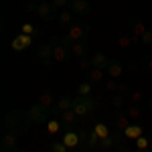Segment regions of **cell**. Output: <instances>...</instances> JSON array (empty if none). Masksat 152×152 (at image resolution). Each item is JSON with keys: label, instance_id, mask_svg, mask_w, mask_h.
<instances>
[{"label": "cell", "instance_id": "1", "mask_svg": "<svg viewBox=\"0 0 152 152\" xmlns=\"http://www.w3.org/2000/svg\"><path fill=\"white\" fill-rule=\"evenodd\" d=\"M26 118H28V122H33V124H45V122H49V107L43 105V104H35L28 110Z\"/></svg>", "mask_w": 152, "mask_h": 152}, {"label": "cell", "instance_id": "2", "mask_svg": "<svg viewBox=\"0 0 152 152\" xmlns=\"http://www.w3.org/2000/svg\"><path fill=\"white\" fill-rule=\"evenodd\" d=\"M94 107H95V102H94V99L83 97V95H77V97L73 99V107H71V110H73L77 116H87Z\"/></svg>", "mask_w": 152, "mask_h": 152}, {"label": "cell", "instance_id": "3", "mask_svg": "<svg viewBox=\"0 0 152 152\" xmlns=\"http://www.w3.org/2000/svg\"><path fill=\"white\" fill-rule=\"evenodd\" d=\"M85 35H89V24H71L69 28H67V39H69L71 43H77V41H83L85 39Z\"/></svg>", "mask_w": 152, "mask_h": 152}, {"label": "cell", "instance_id": "4", "mask_svg": "<svg viewBox=\"0 0 152 152\" xmlns=\"http://www.w3.org/2000/svg\"><path fill=\"white\" fill-rule=\"evenodd\" d=\"M37 57H39V63H41V65L49 67V65L55 61V59H53V45H49V43L39 45V49H37Z\"/></svg>", "mask_w": 152, "mask_h": 152}, {"label": "cell", "instance_id": "5", "mask_svg": "<svg viewBox=\"0 0 152 152\" xmlns=\"http://www.w3.org/2000/svg\"><path fill=\"white\" fill-rule=\"evenodd\" d=\"M57 6H53L51 2H39V8H37V16L43 18V20H53V18H59L57 14Z\"/></svg>", "mask_w": 152, "mask_h": 152}, {"label": "cell", "instance_id": "6", "mask_svg": "<svg viewBox=\"0 0 152 152\" xmlns=\"http://www.w3.org/2000/svg\"><path fill=\"white\" fill-rule=\"evenodd\" d=\"M130 28H132V35H130V37H132V43H140V41H142V35H144V33L148 31V28L144 26V23H142L140 18H134Z\"/></svg>", "mask_w": 152, "mask_h": 152}, {"label": "cell", "instance_id": "7", "mask_svg": "<svg viewBox=\"0 0 152 152\" xmlns=\"http://www.w3.org/2000/svg\"><path fill=\"white\" fill-rule=\"evenodd\" d=\"M28 45H33V37L31 35H23L20 33L18 37L12 39V51H24Z\"/></svg>", "mask_w": 152, "mask_h": 152}, {"label": "cell", "instance_id": "8", "mask_svg": "<svg viewBox=\"0 0 152 152\" xmlns=\"http://www.w3.org/2000/svg\"><path fill=\"white\" fill-rule=\"evenodd\" d=\"M110 63H112V59H107L104 53H95L94 57H91V67L94 69H107Z\"/></svg>", "mask_w": 152, "mask_h": 152}, {"label": "cell", "instance_id": "9", "mask_svg": "<svg viewBox=\"0 0 152 152\" xmlns=\"http://www.w3.org/2000/svg\"><path fill=\"white\" fill-rule=\"evenodd\" d=\"M53 59L57 63H65L69 59V49L65 45H53Z\"/></svg>", "mask_w": 152, "mask_h": 152}, {"label": "cell", "instance_id": "10", "mask_svg": "<svg viewBox=\"0 0 152 152\" xmlns=\"http://www.w3.org/2000/svg\"><path fill=\"white\" fill-rule=\"evenodd\" d=\"M71 12L77 14V16H85L89 12V2L87 0H75V2H71Z\"/></svg>", "mask_w": 152, "mask_h": 152}, {"label": "cell", "instance_id": "11", "mask_svg": "<svg viewBox=\"0 0 152 152\" xmlns=\"http://www.w3.org/2000/svg\"><path fill=\"white\" fill-rule=\"evenodd\" d=\"M107 75H110V79H116L122 75V71H124V65H122V61H118V59H112V63H110V67H107Z\"/></svg>", "mask_w": 152, "mask_h": 152}, {"label": "cell", "instance_id": "12", "mask_svg": "<svg viewBox=\"0 0 152 152\" xmlns=\"http://www.w3.org/2000/svg\"><path fill=\"white\" fill-rule=\"evenodd\" d=\"M114 126H116L118 130H122V132H124V130L130 126V118H128V114H126V112H118L116 116H114Z\"/></svg>", "mask_w": 152, "mask_h": 152}, {"label": "cell", "instance_id": "13", "mask_svg": "<svg viewBox=\"0 0 152 152\" xmlns=\"http://www.w3.org/2000/svg\"><path fill=\"white\" fill-rule=\"evenodd\" d=\"M14 146H16V134H14V132L4 134V136H2V150L12 152V150H14Z\"/></svg>", "mask_w": 152, "mask_h": 152}, {"label": "cell", "instance_id": "14", "mask_svg": "<svg viewBox=\"0 0 152 152\" xmlns=\"http://www.w3.org/2000/svg\"><path fill=\"white\" fill-rule=\"evenodd\" d=\"M63 144H65L67 148H75V146L79 144V136L69 130V132H65V136H63Z\"/></svg>", "mask_w": 152, "mask_h": 152}, {"label": "cell", "instance_id": "15", "mask_svg": "<svg viewBox=\"0 0 152 152\" xmlns=\"http://www.w3.org/2000/svg\"><path fill=\"white\" fill-rule=\"evenodd\" d=\"M124 136H126V138H130V140L140 138V136H142V126H132V124H130L128 128L124 130Z\"/></svg>", "mask_w": 152, "mask_h": 152}, {"label": "cell", "instance_id": "16", "mask_svg": "<svg viewBox=\"0 0 152 152\" xmlns=\"http://www.w3.org/2000/svg\"><path fill=\"white\" fill-rule=\"evenodd\" d=\"M85 51H87L85 41H77V43H73V45H71V53H73L75 57H83V55H85Z\"/></svg>", "mask_w": 152, "mask_h": 152}, {"label": "cell", "instance_id": "17", "mask_svg": "<svg viewBox=\"0 0 152 152\" xmlns=\"http://www.w3.org/2000/svg\"><path fill=\"white\" fill-rule=\"evenodd\" d=\"M4 126L6 128H16L18 126V114H14V112L12 114H6L4 116Z\"/></svg>", "mask_w": 152, "mask_h": 152}, {"label": "cell", "instance_id": "18", "mask_svg": "<svg viewBox=\"0 0 152 152\" xmlns=\"http://www.w3.org/2000/svg\"><path fill=\"white\" fill-rule=\"evenodd\" d=\"M91 85H94L91 81H83V83H79V87H77V94L83 95V97H89V94H91Z\"/></svg>", "mask_w": 152, "mask_h": 152}, {"label": "cell", "instance_id": "19", "mask_svg": "<svg viewBox=\"0 0 152 152\" xmlns=\"http://www.w3.org/2000/svg\"><path fill=\"white\" fill-rule=\"evenodd\" d=\"M126 114H128L130 120H138L140 118V107H138V104H132L126 107Z\"/></svg>", "mask_w": 152, "mask_h": 152}, {"label": "cell", "instance_id": "20", "mask_svg": "<svg viewBox=\"0 0 152 152\" xmlns=\"http://www.w3.org/2000/svg\"><path fill=\"white\" fill-rule=\"evenodd\" d=\"M75 118H77V114H75L73 110H65V112H61V120H63V124H73Z\"/></svg>", "mask_w": 152, "mask_h": 152}, {"label": "cell", "instance_id": "21", "mask_svg": "<svg viewBox=\"0 0 152 152\" xmlns=\"http://www.w3.org/2000/svg\"><path fill=\"white\" fill-rule=\"evenodd\" d=\"M102 79H104V69H94V67H91V71H89V81L99 83Z\"/></svg>", "mask_w": 152, "mask_h": 152}, {"label": "cell", "instance_id": "22", "mask_svg": "<svg viewBox=\"0 0 152 152\" xmlns=\"http://www.w3.org/2000/svg\"><path fill=\"white\" fill-rule=\"evenodd\" d=\"M94 132L99 136V138H107V136H110V128H107L105 124H95V126H94Z\"/></svg>", "mask_w": 152, "mask_h": 152}, {"label": "cell", "instance_id": "23", "mask_svg": "<svg viewBox=\"0 0 152 152\" xmlns=\"http://www.w3.org/2000/svg\"><path fill=\"white\" fill-rule=\"evenodd\" d=\"M57 107H59V112L71 110V107H73V99H69V97H61V99L57 102Z\"/></svg>", "mask_w": 152, "mask_h": 152}, {"label": "cell", "instance_id": "24", "mask_svg": "<svg viewBox=\"0 0 152 152\" xmlns=\"http://www.w3.org/2000/svg\"><path fill=\"white\" fill-rule=\"evenodd\" d=\"M148 146H150V138H146L144 134L140 138H136V148L138 150H148Z\"/></svg>", "mask_w": 152, "mask_h": 152}, {"label": "cell", "instance_id": "25", "mask_svg": "<svg viewBox=\"0 0 152 152\" xmlns=\"http://www.w3.org/2000/svg\"><path fill=\"white\" fill-rule=\"evenodd\" d=\"M39 104L51 107V104H53V94H51V91H43V94H41V97H39Z\"/></svg>", "mask_w": 152, "mask_h": 152}, {"label": "cell", "instance_id": "26", "mask_svg": "<svg viewBox=\"0 0 152 152\" xmlns=\"http://www.w3.org/2000/svg\"><path fill=\"white\" fill-rule=\"evenodd\" d=\"M130 45H132V37H128V35H120L118 37V47L120 49H128Z\"/></svg>", "mask_w": 152, "mask_h": 152}, {"label": "cell", "instance_id": "27", "mask_svg": "<svg viewBox=\"0 0 152 152\" xmlns=\"http://www.w3.org/2000/svg\"><path fill=\"white\" fill-rule=\"evenodd\" d=\"M61 24H71V20H73V12L71 10H65V12H61L59 14V18H57Z\"/></svg>", "mask_w": 152, "mask_h": 152}, {"label": "cell", "instance_id": "28", "mask_svg": "<svg viewBox=\"0 0 152 152\" xmlns=\"http://www.w3.org/2000/svg\"><path fill=\"white\" fill-rule=\"evenodd\" d=\"M59 130H61V124H59L57 120H49L47 122V132L49 134H57Z\"/></svg>", "mask_w": 152, "mask_h": 152}, {"label": "cell", "instance_id": "29", "mask_svg": "<svg viewBox=\"0 0 152 152\" xmlns=\"http://www.w3.org/2000/svg\"><path fill=\"white\" fill-rule=\"evenodd\" d=\"M112 146H114L112 136H107V138H102V140H99V148H102V150H110Z\"/></svg>", "mask_w": 152, "mask_h": 152}, {"label": "cell", "instance_id": "30", "mask_svg": "<svg viewBox=\"0 0 152 152\" xmlns=\"http://www.w3.org/2000/svg\"><path fill=\"white\" fill-rule=\"evenodd\" d=\"M51 150L53 152H67L69 148H67V146L63 144V140H61V142H53V144H51Z\"/></svg>", "mask_w": 152, "mask_h": 152}, {"label": "cell", "instance_id": "31", "mask_svg": "<svg viewBox=\"0 0 152 152\" xmlns=\"http://www.w3.org/2000/svg\"><path fill=\"white\" fill-rule=\"evenodd\" d=\"M124 102H126V95H122V94H116V95H114V99H112L114 107H122Z\"/></svg>", "mask_w": 152, "mask_h": 152}, {"label": "cell", "instance_id": "32", "mask_svg": "<svg viewBox=\"0 0 152 152\" xmlns=\"http://www.w3.org/2000/svg\"><path fill=\"white\" fill-rule=\"evenodd\" d=\"M20 31H23V35H31V37H33V33H35V26H33L31 23H24L23 26H20Z\"/></svg>", "mask_w": 152, "mask_h": 152}, {"label": "cell", "instance_id": "33", "mask_svg": "<svg viewBox=\"0 0 152 152\" xmlns=\"http://www.w3.org/2000/svg\"><path fill=\"white\" fill-rule=\"evenodd\" d=\"M37 8H39V2H24V10H28V12H33V14H37Z\"/></svg>", "mask_w": 152, "mask_h": 152}, {"label": "cell", "instance_id": "34", "mask_svg": "<svg viewBox=\"0 0 152 152\" xmlns=\"http://www.w3.org/2000/svg\"><path fill=\"white\" fill-rule=\"evenodd\" d=\"M118 85H120V83H118L116 79H110V81L105 83V89H107V91H114V94H118Z\"/></svg>", "mask_w": 152, "mask_h": 152}, {"label": "cell", "instance_id": "35", "mask_svg": "<svg viewBox=\"0 0 152 152\" xmlns=\"http://www.w3.org/2000/svg\"><path fill=\"white\" fill-rule=\"evenodd\" d=\"M99 140H102V138H99L95 132H91V134H89V148H94V146H99Z\"/></svg>", "mask_w": 152, "mask_h": 152}, {"label": "cell", "instance_id": "36", "mask_svg": "<svg viewBox=\"0 0 152 152\" xmlns=\"http://www.w3.org/2000/svg\"><path fill=\"white\" fill-rule=\"evenodd\" d=\"M130 99H132V104H140V102H142V91H140V89L134 91V94L130 95Z\"/></svg>", "mask_w": 152, "mask_h": 152}, {"label": "cell", "instance_id": "37", "mask_svg": "<svg viewBox=\"0 0 152 152\" xmlns=\"http://www.w3.org/2000/svg\"><path fill=\"white\" fill-rule=\"evenodd\" d=\"M142 43H144V45H152V31H146V33L142 35Z\"/></svg>", "mask_w": 152, "mask_h": 152}, {"label": "cell", "instance_id": "38", "mask_svg": "<svg viewBox=\"0 0 152 152\" xmlns=\"http://www.w3.org/2000/svg\"><path fill=\"white\" fill-rule=\"evenodd\" d=\"M53 6H57V8H63V6H67L69 4V0H49Z\"/></svg>", "mask_w": 152, "mask_h": 152}, {"label": "cell", "instance_id": "39", "mask_svg": "<svg viewBox=\"0 0 152 152\" xmlns=\"http://www.w3.org/2000/svg\"><path fill=\"white\" fill-rule=\"evenodd\" d=\"M142 63H144V69L148 71V73H152V55H150V57H146Z\"/></svg>", "mask_w": 152, "mask_h": 152}, {"label": "cell", "instance_id": "40", "mask_svg": "<svg viewBox=\"0 0 152 152\" xmlns=\"http://www.w3.org/2000/svg\"><path fill=\"white\" fill-rule=\"evenodd\" d=\"M126 91H128V83H120V85H118V94L126 95Z\"/></svg>", "mask_w": 152, "mask_h": 152}, {"label": "cell", "instance_id": "41", "mask_svg": "<svg viewBox=\"0 0 152 152\" xmlns=\"http://www.w3.org/2000/svg\"><path fill=\"white\" fill-rule=\"evenodd\" d=\"M148 110H150V112H152V97H150V99H148Z\"/></svg>", "mask_w": 152, "mask_h": 152}, {"label": "cell", "instance_id": "42", "mask_svg": "<svg viewBox=\"0 0 152 152\" xmlns=\"http://www.w3.org/2000/svg\"><path fill=\"white\" fill-rule=\"evenodd\" d=\"M150 146H152V132H150Z\"/></svg>", "mask_w": 152, "mask_h": 152}, {"label": "cell", "instance_id": "43", "mask_svg": "<svg viewBox=\"0 0 152 152\" xmlns=\"http://www.w3.org/2000/svg\"><path fill=\"white\" fill-rule=\"evenodd\" d=\"M138 152H150V150H138Z\"/></svg>", "mask_w": 152, "mask_h": 152}, {"label": "cell", "instance_id": "44", "mask_svg": "<svg viewBox=\"0 0 152 152\" xmlns=\"http://www.w3.org/2000/svg\"><path fill=\"white\" fill-rule=\"evenodd\" d=\"M69 2H75V0H69Z\"/></svg>", "mask_w": 152, "mask_h": 152}, {"label": "cell", "instance_id": "45", "mask_svg": "<svg viewBox=\"0 0 152 152\" xmlns=\"http://www.w3.org/2000/svg\"><path fill=\"white\" fill-rule=\"evenodd\" d=\"M2 152H8V150H2Z\"/></svg>", "mask_w": 152, "mask_h": 152}, {"label": "cell", "instance_id": "46", "mask_svg": "<svg viewBox=\"0 0 152 152\" xmlns=\"http://www.w3.org/2000/svg\"><path fill=\"white\" fill-rule=\"evenodd\" d=\"M67 152H69V150H67Z\"/></svg>", "mask_w": 152, "mask_h": 152}]
</instances>
